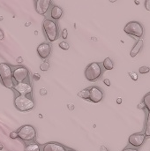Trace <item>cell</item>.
<instances>
[{
    "instance_id": "26",
    "label": "cell",
    "mask_w": 150,
    "mask_h": 151,
    "mask_svg": "<svg viewBox=\"0 0 150 151\" xmlns=\"http://www.w3.org/2000/svg\"><path fill=\"white\" fill-rule=\"evenodd\" d=\"M67 36H68V31H67V29L65 28V29L62 31V38H63V39H66Z\"/></svg>"
},
{
    "instance_id": "32",
    "label": "cell",
    "mask_w": 150,
    "mask_h": 151,
    "mask_svg": "<svg viewBox=\"0 0 150 151\" xmlns=\"http://www.w3.org/2000/svg\"><path fill=\"white\" fill-rule=\"evenodd\" d=\"M34 81H38V80H40V75H39L38 73L34 74Z\"/></svg>"
},
{
    "instance_id": "38",
    "label": "cell",
    "mask_w": 150,
    "mask_h": 151,
    "mask_svg": "<svg viewBox=\"0 0 150 151\" xmlns=\"http://www.w3.org/2000/svg\"><path fill=\"white\" fill-rule=\"evenodd\" d=\"M66 151H76V150H72V149H67V150Z\"/></svg>"
},
{
    "instance_id": "15",
    "label": "cell",
    "mask_w": 150,
    "mask_h": 151,
    "mask_svg": "<svg viewBox=\"0 0 150 151\" xmlns=\"http://www.w3.org/2000/svg\"><path fill=\"white\" fill-rule=\"evenodd\" d=\"M143 44H144V42H143V41H142L141 39L138 40L137 42H136V44H135V45L133 46V48L131 50V51H130V56H131L132 58H135V57L139 54V52L141 51V50L142 49Z\"/></svg>"
},
{
    "instance_id": "23",
    "label": "cell",
    "mask_w": 150,
    "mask_h": 151,
    "mask_svg": "<svg viewBox=\"0 0 150 151\" xmlns=\"http://www.w3.org/2000/svg\"><path fill=\"white\" fill-rule=\"evenodd\" d=\"M149 71H150V68L149 67V66H146V65L141 66V67H140V69H139V73H140L141 74L148 73H149Z\"/></svg>"
},
{
    "instance_id": "35",
    "label": "cell",
    "mask_w": 150,
    "mask_h": 151,
    "mask_svg": "<svg viewBox=\"0 0 150 151\" xmlns=\"http://www.w3.org/2000/svg\"><path fill=\"white\" fill-rule=\"evenodd\" d=\"M101 151H109V150H108L106 147H104V146H102V147H101Z\"/></svg>"
},
{
    "instance_id": "28",
    "label": "cell",
    "mask_w": 150,
    "mask_h": 151,
    "mask_svg": "<svg viewBox=\"0 0 150 151\" xmlns=\"http://www.w3.org/2000/svg\"><path fill=\"white\" fill-rule=\"evenodd\" d=\"M145 8H146V10H148V11H149L150 12V0H146V2H145Z\"/></svg>"
},
{
    "instance_id": "30",
    "label": "cell",
    "mask_w": 150,
    "mask_h": 151,
    "mask_svg": "<svg viewBox=\"0 0 150 151\" xmlns=\"http://www.w3.org/2000/svg\"><path fill=\"white\" fill-rule=\"evenodd\" d=\"M103 83L107 86V87H110L111 86V81L108 80V79H105V80H103Z\"/></svg>"
},
{
    "instance_id": "8",
    "label": "cell",
    "mask_w": 150,
    "mask_h": 151,
    "mask_svg": "<svg viewBox=\"0 0 150 151\" xmlns=\"http://www.w3.org/2000/svg\"><path fill=\"white\" fill-rule=\"evenodd\" d=\"M28 77V70L24 66H19L12 71V78L18 82H24Z\"/></svg>"
},
{
    "instance_id": "27",
    "label": "cell",
    "mask_w": 150,
    "mask_h": 151,
    "mask_svg": "<svg viewBox=\"0 0 150 151\" xmlns=\"http://www.w3.org/2000/svg\"><path fill=\"white\" fill-rule=\"evenodd\" d=\"M129 75L131 76V78H132L133 81H137V80H138V75H137L135 73H133V72H132V73H129Z\"/></svg>"
},
{
    "instance_id": "21",
    "label": "cell",
    "mask_w": 150,
    "mask_h": 151,
    "mask_svg": "<svg viewBox=\"0 0 150 151\" xmlns=\"http://www.w3.org/2000/svg\"><path fill=\"white\" fill-rule=\"evenodd\" d=\"M49 68H50V64H49V62H47V61L42 62V65H40V69H41L42 71H43V72L48 71V70H49Z\"/></svg>"
},
{
    "instance_id": "18",
    "label": "cell",
    "mask_w": 150,
    "mask_h": 151,
    "mask_svg": "<svg viewBox=\"0 0 150 151\" xmlns=\"http://www.w3.org/2000/svg\"><path fill=\"white\" fill-rule=\"evenodd\" d=\"M78 96H79V97H80V98H82L84 100L89 101V88L80 90L78 93Z\"/></svg>"
},
{
    "instance_id": "11",
    "label": "cell",
    "mask_w": 150,
    "mask_h": 151,
    "mask_svg": "<svg viewBox=\"0 0 150 151\" xmlns=\"http://www.w3.org/2000/svg\"><path fill=\"white\" fill-rule=\"evenodd\" d=\"M51 2L50 0H37L35 1V11L38 14L44 15L50 7Z\"/></svg>"
},
{
    "instance_id": "1",
    "label": "cell",
    "mask_w": 150,
    "mask_h": 151,
    "mask_svg": "<svg viewBox=\"0 0 150 151\" xmlns=\"http://www.w3.org/2000/svg\"><path fill=\"white\" fill-rule=\"evenodd\" d=\"M42 27L46 35V37L50 42H55L58 38L59 31L56 21L46 19L42 23Z\"/></svg>"
},
{
    "instance_id": "34",
    "label": "cell",
    "mask_w": 150,
    "mask_h": 151,
    "mask_svg": "<svg viewBox=\"0 0 150 151\" xmlns=\"http://www.w3.org/2000/svg\"><path fill=\"white\" fill-rule=\"evenodd\" d=\"M16 61H17V63L20 64V63H22V62H23V58H22L21 57H19V58L16 59Z\"/></svg>"
},
{
    "instance_id": "29",
    "label": "cell",
    "mask_w": 150,
    "mask_h": 151,
    "mask_svg": "<svg viewBox=\"0 0 150 151\" xmlns=\"http://www.w3.org/2000/svg\"><path fill=\"white\" fill-rule=\"evenodd\" d=\"M138 109H141V110L146 109V108H145V104H144V103H143V102H142V103H141L140 104H138Z\"/></svg>"
},
{
    "instance_id": "5",
    "label": "cell",
    "mask_w": 150,
    "mask_h": 151,
    "mask_svg": "<svg viewBox=\"0 0 150 151\" xmlns=\"http://www.w3.org/2000/svg\"><path fill=\"white\" fill-rule=\"evenodd\" d=\"M14 105L15 108L19 111H27L34 108V103L27 96H19L14 99Z\"/></svg>"
},
{
    "instance_id": "37",
    "label": "cell",
    "mask_w": 150,
    "mask_h": 151,
    "mask_svg": "<svg viewBox=\"0 0 150 151\" xmlns=\"http://www.w3.org/2000/svg\"><path fill=\"white\" fill-rule=\"evenodd\" d=\"M68 107H69V109H70V110H73V105H72V104H69V105H68Z\"/></svg>"
},
{
    "instance_id": "14",
    "label": "cell",
    "mask_w": 150,
    "mask_h": 151,
    "mask_svg": "<svg viewBox=\"0 0 150 151\" xmlns=\"http://www.w3.org/2000/svg\"><path fill=\"white\" fill-rule=\"evenodd\" d=\"M63 15V10L61 7L57 6V5H53L50 11V16L54 20H57L59 19Z\"/></svg>"
},
{
    "instance_id": "9",
    "label": "cell",
    "mask_w": 150,
    "mask_h": 151,
    "mask_svg": "<svg viewBox=\"0 0 150 151\" xmlns=\"http://www.w3.org/2000/svg\"><path fill=\"white\" fill-rule=\"evenodd\" d=\"M103 98V92L98 87L89 88V101L97 104L100 103Z\"/></svg>"
},
{
    "instance_id": "2",
    "label": "cell",
    "mask_w": 150,
    "mask_h": 151,
    "mask_svg": "<svg viewBox=\"0 0 150 151\" xmlns=\"http://www.w3.org/2000/svg\"><path fill=\"white\" fill-rule=\"evenodd\" d=\"M0 81L5 88H12L14 87L12 81V72L11 66L6 63L0 64Z\"/></svg>"
},
{
    "instance_id": "39",
    "label": "cell",
    "mask_w": 150,
    "mask_h": 151,
    "mask_svg": "<svg viewBox=\"0 0 150 151\" xmlns=\"http://www.w3.org/2000/svg\"><path fill=\"white\" fill-rule=\"evenodd\" d=\"M2 148H3V147H2V145H0V150H2Z\"/></svg>"
},
{
    "instance_id": "16",
    "label": "cell",
    "mask_w": 150,
    "mask_h": 151,
    "mask_svg": "<svg viewBox=\"0 0 150 151\" xmlns=\"http://www.w3.org/2000/svg\"><path fill=\"white\" fill-rule=\"evenodd\" d=\"M146 138H150V112L148 111V116H147V120L145 122V128L143 131Z\"/></svg>"
},
{
    "instance_id": "7",
    "label": "cell",
    "mask_w": 150,
    "mask_h": 151,
    "mask_svg": "<svg viewBox=\"0 0 150 151\" xmlns=\"http://www.w3.org/2000/svg\"><path fill=\"white\" fill-rule=\"evenodd\" d=\"M146 136L144 133H136L133 134H131L128 138V143L130 146L140 149L145 142Z\"/></svg>"
},
{
    "instance_id": "3",
    "label": "cell",
    "mask_w": 150,
    "mask_h": 151,
    "mask_svg": "<svg viewBox=\"0 0 150 151\" xmlns=\"http://www.w3.org/2000/svg\"><path fill=\"white\" fill-rule=\"evenodd\" d=\"M103 68L99 63L93 62L88 65L85 70V77L89 81H98L103 75Z\"/></svg>"
},
{
    "instance_id": "25",
    "label": "cell",
    "mask_w": 150,
    "mask_h": 151,
    "mask_svg": "<svg viewBox=\"0 0 150 151\" xmlns=\"http://www.w3.org/2000/svg\"><path fill=\"white\" fill-rule=\"evenodd\" d=\"M19 137V134H18V132H11L10 134V138L12 139V140H15Z\"/></svg>"
},
{
    "instance_id": "6",
    "label": "cell",
    "mask_w": 150,
    "mask_h": 151,
    "mask_svg": "<svg viewBox=\"0 0 150 151\" xmlns=\"http://www.w3.org/2000/svg\"><path fill=\"white\" fill-rule=\"evenodd\" d=\"M19 138L24 142H30L34 141L36 137V131L34 127L30 125H26L20 127L18 132Z\"/></svg>"
},
{
    "instance_id": "12",
    "label": "cell",
    "mask_w": 150,
    "mask_h": 151,
    "mask_svg": "<svg viewBox=\"0 0 150 151\" xmlns=\"http://www.w3.org/2000/svg\"><path fill=\"white\" fill-rule=\"evenodd\" d=\"M50 51H51V47L47 42L41 43L37 47V53H38L39 57L42 59L48 58L50 54Z\"/></svg>"
},
{
    "instance_id": "19",
    "label": "cell",
    "mask_w": 150,
    "mask_h": 151,
    "mask_svg": "<svg viewBox=\"0 0 150 151\" xmlns=\"http://www.w3.org/2000/svg\"><path fill=\"white\" fill-rule=\"evenodd\" d=\"M26 151H40V146L36 143H31V144H28L26 149Z\"/></svg>"
},
{
    "instance_id": "22",
    "label": "cell",
    "mask_w": 150,
    "mask_h": 151,
    "mask_svg": "<svg viewBox=\"0 0 150 151\" xmlns=\"http://www.w3.org/2000/svg\"><path fill=\"white\" fill-rule=\"evenodd\" d=\"M58 46H59V47H60L62 50H69V48H70V45H69V43H68V42H66L65 41L59 42Z\"/></svg>"
},
{
    "instance_id": "20",
    "label": "cell",
    "mask_w": 150,
    "mask_h": 151,
    "mask_svg": "<svg viewBox=\"0 0 150 151\" xmlns=\"http://www.w3.org/2000/svg\"><path fill=\"white\" fill-rule=\"evenodd\" d=\"M143 103L145 104V108L150 112V92H149L143 98Z\"/></svg>"
},
{
    "instance_id": "40",
    "label": "cell",
    "mask_w": 150,
    "mask_h": 151,
    "mask_svg": "<svg viewBox=\"0 0 150 151\" xmlns=\"http://www.w3.org/2000/svg\"><path fill=\"white\" fill-rule=\"evenodd\" d=\"M0 19H3V18H2V17H0Z\"/></svg>"
},
{
    "instance_id": "4",
    "label": "cell",
    "mask_w": 150,
    "mask_h": 151,
    "mask_svg": "<svg viewBox=\"0 0 150 151\" xmlns=\"http://www.w3.org/2000/svg\"><path fill=\"white\" fill-rule=\"evenodd\" d=\"M124 31H125L126 34H127V35H129L131 36H134V37L138 38L139 40L144 35V28H143L142 25L139 21H130V22H128L125 26Z\"/></svg>"
},
{
    "instance_id": "31",
    "label": "cell",
    "mask_w": 150,
    "mask_h": 151,
    "mask_svg": "<svg viewBox=\"0 0 150 151\" xmlns=\"http://www.w3.org/2000/svg\"><path fill=\"white\" fill-rule=\"evenodd\" d=\"M40 94H41L42 96H45V95L47 94L46 89H45V88H42V89H40Z\"/></svg>"
},
{
    "instance_id": "10",
    "label": "cell",
    "mask_w": 150,
    "mask_h": 151,
    "mask_svg": "<svg viewBox=\"0 0 150 151\" xmlns=\"http://www.w3.org/2000/svg\"><path fill=\"white\" fill-rule=\"evenodd\" d=\"M14 89L19 94V96H27L30 95L32 92V87L29 83L27 82H20V83H17V85H15Z\"/></svg>"
},
{
    "instance_id": "24",
    "label": "cell",
    "mask_w": 150,
    "mask_h": 151,
    "mask_svg": "<svg viewBox=\"0 0 150 151\" xmlns=\"http://www.w3.org/2000/svg\"><path fill=\"white\" fill-rule=\"evenodd\" d=\"M122 151H140V149H137V148H134V147H126V148H125L124 150Z\"/></svg>"
},
{
    "instance_id": "13",
    "label": "cell",
    "mask_w": 150,
    "mask_h": 151,
    "mask_svg": "<svg viewBox=\"0 0 150 151\" xmlns=\"http://www.w3.org/2000/svg\"><path fill=\"white\" fill-rule=\"evenodd\" d=\"M67 149L57 142H49L43 146L42 151H66Z\"/></svg>"
},
{
    "instance_id": "33",
    "label": "cell",
    "mask_w": 150,
    "mask_h": 151,
    "mask_svg": "<svg viewBox=\"0 0 150 151\" xmlns=\"http://www.w3.org/2000/svg\"><path fill=\"white\" fill-rule=\"evenodd\" d=\"M4 38V32L0 29V41H2L3 39Z\"/></svg>"
},
{
    "instance_id": "17",
    "label": "cell",
    "mask_w": 150,
    "mask_h": 151,
    "mask_svg": "<svg viewBox=\"0 0 150 151\" xmlns=\"http://www.w3.org/2000/svg\"><path fill=\"white\" fill-rule=\"evenodd\" d=\"M103 65L104 69H105V70H107V71H111V70H112V69H113V67H114L113 61H112L110 58H106L103 60Z\"/></svg>"
},
{
    "instance_id": "36",
    "label": "cell",
    "mask_w": 150,
    "mask_h": 151,
    "mask_svg": "<svg viewBox=\"0 0 150 151\" xmlns=\"http://www.w3.org/2000/svg\"><path fill=\"white\" fill-rule=\"evenodd\" d=\"M117 103H118V104H120L122 103V98H118V99L117 100Z\"/></svg>"
}]
</instances>
